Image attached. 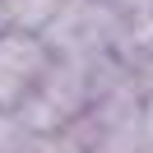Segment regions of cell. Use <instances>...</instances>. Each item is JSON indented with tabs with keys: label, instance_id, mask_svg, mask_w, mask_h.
<instances>
[{
	"label": "cell",
	"instance_id": "obj_2",
	"mask_svg": "<svg viewBox=\"0 0 153 153\" xmlns=\"http://www.w3.org/2000/svg\"><path fill=\"white\" fill-rule=\"evenodd\" d=\"M56 51L47 47L42 33H19V28H0V111H19L37 84L47 79Z\"/></svg>",
	"mask_w": 153,
	"mask_h": 153
},
{
	"label": "cell",
	"instance_id": "obj_4",
	"mask_svg": "<svg viewBox=\"0 0 153 153\" xmlns=\"http://www.w3.org/2000/svg\"><path fill=\"white\" fill-rule=\"evenodd\" d=\"M134 88H139V111H144V144L153 149V56L134 60Z\"/></svg>",
	"mask_w": 153,
	"mask_h": 153
},
{
	"label": "cell",
	"instance_id": "obj_3",
	"mask_svg": "<svg viewBox=\"0 0 153 153\" xmlns=\"http://www.w3.org/2000/svg\"><path fill=\"white\" fill-rule=\"evenodd\" d=\"M60 5H65V0H0V28L47 33V23L56 19Z\"/></svg>",
	"mask_w": 153,
	"mask_h": 153
},
{
	"label": "cell",
	"instance_id": "obj_1",
	"mask_svg": "<svg viewBox=\"0 0 153 153\" xmlns=\"http://www.w3.org/2000/svg\"><path fill=\"white\" fill-rule=\"evenodd\" d=\"M47 47L56 56H121L125 60V19L107 0H65L47 23Z\"/></svg>",
	"mask_w": 153,
	"mask_h": 153
},
{
	"label": "cell",
	"instance_id": "obj_5",
	"mask_svg": "<svg viewBox=\"0 0 153 153\" xmlns=\"http://www.w3.org/2000/svg\"><path fill=\"white\" fill-rule=\"evenodd\" d=\"M125 23H139V19H153V0H107Z\"/></svg>",
	"mask_w": 153,
	"mask_h": 153
}]
</instances>
